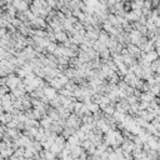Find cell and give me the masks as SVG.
Listing matches in <instances>:
<instances>
[{
  "label": "cell",
  "instance_id": "cell-1",
  "mask_svg": "<svg viewBox=\"0 0 160 160\" xmlns=\"http://www.w3.org/2000/svg\"><path fill=\"white\" fill-rule=\"evenodd\" d=\"M13 6L18 10V13H26L28 10H30V4L24 0H14Z\"/></svg>",
  "mask_w": 160,
  "mask_h": 160
},
{
  "label": "cell",
  "instance_id": "cell-2",
  "mask_svg": "<svg viewBox=\"0 0 160 160\" xmlns=\"http://www.w3.org/2000/svg\"><path fill=\"white\" fill-rule=\"evenodd\" d=\"M135 143L133 142V140H129V139H125L124 140V143L121 144V148H123V150L124 152H126V153H133L134 150H135Z\"/></svg>",
  "mask_w": 160,
  "mask_h": 160
},
{
  "label": "cell",
  "instance_id": "cell-3",
  "mask_svg": "<svg viewBox=\"0 0 160 160\" xmlns=\"http://www.w3.org/2000/svg\"><path fill=\"white\" fill-rule=\"evenodd\" d=\"M44 94H45V96L48 98L50 101H51V100H54L56 96L59 95L58 90H55V89H54V88H51L50 85H49V87H46V88H44Z\"/></svg>",
  "mask_w": 160,
  "mask_h": 160
},
{
  "label": "cell",
  "instance_id": "cell-4",
  "mask_svg": "<svg viewBox=\"0 0 160 160\" xmlns=\"http://www.w3.org/2000/svg\"><path fill=\"white\" fill-rule=\"evenodd\" d=\"M55 39L58 44H65L67 41H69V34L67 31L58 33V34H55Z\"/></svg>",
  "mask_w": 160,
  "mask_h": 160
},
{
  "label": "cell",
  "instance_id": "cell-5",
  "mask_svg": "<svg viewBox=\"0 0 160 160\" xmlns=\"http://www.w3.org/2000/svg\"><path fill=\"white\" fill-rule=\"evenodd\" d=\"M53 119L49 116V115H45L41 120H40V126L44 128V129H50V126L53 125Z\"/></svg>",
  "mask_w": 160,
  "mask_h": 160
},
{
  "label": "cell",
  "instance_id": "cell-6",
  "mask_svg": "<svg viewBox=\"0 0 160 160\" xmlns=\"http://www.w3.org/2000/svg\"><path fill=\"white\" fill-rule=\"evenodd\" d=\"M0 120H2V124L8 125L9 123H11L14 120V115L10 114V113H4V114L0 115Z\"/></svg>",
  "mask_w": 160,
  "mask_h": 160
},
{
  "label": "cell",
  "instance_id": "cell-7",
  "mask_svg": "<svg viewBox=\"0 0 160 160\" xmlns=\"http://www.w3.org/2000/svg\"><path fill=\"white\" fill-rule=\"evenodd\" d=\"M156 99V96L154 95V94L152 91H149V93H143L142 94V96H140V101H146V103H152Z\"/></svg>",
  "mask_w": 160,
  "mask_h": 160
},
{
  "label": "cell",
  "instance_id": "cell-8",
  "mask_svg": "<svg viewBox=\"0 0 160 160\" xmlns=\"http://www.w3.org/2000/svg\"><path fill=\"white\" fill-rule=\"evenodd\" d=\"M48 115L53 119V121H59V120H61V118H60V115H59L58 110L54 109V108H51V106L48 109Z\"/></svg>",
  "mask_w": 160,
  "mask_h": 160
},
{
  "label": "cell",
  "instance_id": "cell-9",
  "mask_svg": "<svg viewBox=\"0 0 160 160\" xmlns=\"http://www.w3.org/2000/svg\"><path fill=\"white\" fill-rule=\"evenodd\" d=\"M83 152H84V149H83L80 145H78V146H73V150H71V156L74 158V160H75V159H79Z\"/></svg>",
  "mask_w": 160,
  "mask_h": 160
},
{
  "label": "cell",
  "instance_id": "cell-10",
  "mask_svg": "<svg viewBox=\"0 0 160 160\" xmlns=\"http://www.w3.org/2000/svg\"><path fill=\"white\" fill-rule=\"evenodd\" d=\"M40 154H41V158L46 159V160H55L56 158H58L53 152H50V150H43Z\"/></svg>",
  "mask_w": 160,
  "mask_h": 160
},
{
  "label": "cell",
  "instance_id": "cell-11",
  "mask_svg": "<svg viewBox=\"0 0 160 160\" xmlns=\"http://www.w3.org/2000/svg\"><path fill=\"white\" fill-rule=\"evenodd\" d=\"M68 143L71 145V146H78V145H80L81 146V140L77 136V134H74V135H71L69 139H68Z\"/></svg>",
  "mask_w": 160,
  "mask_h": 160
},
{
  "label": "cell",
  "instance_id": "cell-12",
  "mask_svg": "<svg viewBox=\"0 0 160 160\" xmlns=\"http://www.w3.org/2000/svg\"><path fill=\"white\" fill-rule=\"evenodd\" d=\"M130 6H131V10H142L144 8V2L143 0H136V2H131L130 3Z\"/></svg>",
  "mask_w": 160,
  "mask_h": 160
},
{
  "label": "cell",
  "instance_id": "cell-13",
  "mask_svg": "<svg viewBox=\"0 0 160 160\" xmlns=\"http://www.w3.org/2000/svg\"><path fill=\"white\" fill-rule=\"evenodd\" d=\"M99 41H101L103 44L108 45V43L110 41V34H108V33L104 31V30H101V31H100V35H99Z\"/></svg>",
  "mask_w": 160,
  "mask_h": 160
},
{
  "label": "cell",
  "instance_id": "cell-14",
  "mask_svg": "<svg viewBox=\"0 0 160 160\" xmlns=\"http://www.w3.org/2000/svg\"><path fill=\"white\" fill-rule=\"evenodd\" d=\"M93 49L95 50V51H98L99 54L101 53V51H104V50H106L108 49V46L105 45V44H103L101 41H99V40H96L95 41V44H94V46H93Z\"/></svg>",
  "mask_w": 160,
  "mask_h": 160
},
{
  "label": "cell",
  "instance_id": "cell-15",
  "mask_svg": "<svg viewBox=\"0 0 160 160\" xmlns=\"http://www.w3.org/2000/svg\"><path fill=\"white\" fill-rule=\"evenodd\" d=\"M49 85L51 87V88H54L55 90H58V93L64 88L63 85H61V84H60V81L58 80V78H55V79H51L50 81H49Z\"/></svg>",
  "mask_w": 160,
  "mask_h": 160
},
{
  "label": "cell",
  "instance_id": "cell-16",
  "mask_svg": "<svg viewBox=\"0 0 160 160\" xmlns=\"http://www.w3.org/2000/svg\"><path fill=\"white\" fill-rule=\"evenodd\" d=\"M67 142H68V140L65 139L61 134L58 135V136H56V139H55V144H56V145H59L63 150H64V148H65V144H67Z\"/></svg>",
  "mask_w": 160,
  "mask_h": 160
},
{
  "label": "cell",
  "instance_id": "cell-17",
  "mask_svg": "<svg viewBox=\"0 0 160 160\" xmlns=\"http://www.w3.org/2000/svg\"><path fill=\"white\" fill-rule=\"evenodd\" d=\"M88 108H89V110H90V113L94 115V114H98V113H100L101 111V109H100V105L99 104H96V103H91L90 105H88Z\"/></svg>",
  "mask_w": 160,
  "mask_h": 160
},
{
  "label": "cell",
  "instance_id": "cell-18",
  "mask_svg": "<svg viewBox=\"0 0 160 160\" xmlns=\"http://www.w3.org/2000/svg\"><path fill=\"white\" fill-rule=\"evenodd\" d=\"M36 153H41L43 152V144L40 143V142H38V140H33V143H31V145H30Z\"/></svg>",
  "mask_w": 160,
  "mask_h": 160
},
{
  "label": "cell",
  "instance_id": "cell-19",
  "mask_svg": "<svg viewBox=\"0 0 160 160\" xmlns=\"http://www.w3.org/2000/svg\"><path fill=\"white\" fill-rule=\"evenodd\" d=\"M152 71L154 74H160V59L152 63Z\"/></svg>",
  "mask_w": 160,
  "mask_h": 160
},
{
  "label": "cell",
  "instance_id": "cell-20",
  "mask_svg": "<svg viewBox=\"0 0 160 160\" xmlns=\"http://www.w3.org/2000/svg\"><path fill=\"white\" fill-rule=\"evenodd\" d=\"M58 80L60 81V84H61L63 87H65V85H67V84H69V83H70V79L67 77V75H64L63 73H61V74H59Z\"/></svg>",
  "mask_w": 160,
  "mask_h": 160
},
{
  "label": "cell",
  "instance_id": "cell-21",
  "mask_svg": "<svg viewBox=\"0 0 160 160\" xmlns=\"http://www.w3.org/2000/svg\"><path fill=\"white\" fill-rule=\"evenodd\" d=\"M59 95H61V96H64V98H73V96H74V93L70 91V90H68V89H65V88H63V89L59 91Z\"/></svg>",
  "mask_w": 160,
  "mask_h": 160
},
{
  "label": "cell",
  "instance_id": "cell-22",
  "mask_svg": "<svg viewBox=\"0 0 160 160\" xmlns=\"http://www.w3.org/2000/svg\"><path fill=\"white\" fill-rule=\"evenodd\" d=\"M58 46H59L58 43H50V45L46 48V51H48V54H54L56 49H58Z\"/></svg>",
  "mask_w": 160,
  "mask_h": 160
},
{
  "label": "cell",
  "instance_id": "cell-23",
  "mask_svg": "<svg viewBox=\"0 0 160 160\" xmlns=\"http://www.w3.org/2000/svg\"><path fill=\"white\" fill-rule=\"evenodd\" d=\"M83 44H84V45H87V46H89V48H91V49H93V46H94V44H95V41L91 40L89 36H87V35H85V36H84Z\"/></svg>",
  "mask_w": 160,
  "mask_h": 160
},
{
  "label": "cell",
  "instance_id": "cell-24",
  "mask_svg": "<svg viewBox=\"0 0 160 160\" xmlns=\"http://www.w3.org/2000/svg\"><path fill=\"white\" fill-rule=\"evenodd\" d=\"M50 152H53V153H54V154L56 155V156H58V155H59V154H60V153L63 152V149H61V148H60L59 145H56V144H53V145H51V148H50Z\"/></svg>",
  "mask_w": 160,
  "mask_h": 160
},
{
  "label": "cell",
  "instance_id": "cell-25",
  "mask_svg": "<svg viewBox=\"0 0 160 160\" xmlns=\"http://www.w3.org/2000/svg\"><path fill=\"white\" fill-rule=\"evenodd\" d=\"M83 106H84V103L83 101H77V103H75V105H74V113H75V114L80 113L81 109H83Z\"/></svg>",
  "mask_w": 160,
  "mask_h": 160
},
{
  "label": "cell",
  "instance_id": "cell-26",
  "mask_svg": "<svg viewBox=\"0 0 160 160\" xmlns=\"http://www.w3.org/2000/svg\"><path fill=\"white\" fill-rule=\"evenodd\" d=\"M15 75H18V77L20 78V79H23V80H24V79L28 77V75H26V73L23 70V68H18V69H16V71H15Z\"/></svg>",
  "mask_w": 160,
  "mask_h": 160
},
{
  "label": "cell",
  "instance_id": "cell-27",
  "mask_svg": "<svg viewBox=\"0 0 160 160\" xmlns=\"http://www.w3.org/2000/svg\"><path fill=\"white\" fill-rule=\"evenodd\" d=\"M24 154H25V148H19L18 150H15V153H14V155L19 159L24 158Z\"/></svg>",
  "mask_w": 160,
  "mask_h": 160
},
{
  "label": "cell",
  "instance_id": "cell-28",
  "mask_svg": "<svg viewBox=\"0 0 160 160\" xmlns=\"http://www.w3.org/2000/svg\"><path fill=\"white\" fill-rule=\"evenodd\" d=\"M93 145V143H91V140H84V142L81 143V148L84 149V150H85V152H87V150H89V148Z\"/></svg>",
  "mask_w": 160,
  "mask_h": 160
},
{
  "label": "cell",
  "instance_id": "cell-29",
  "mask_svg": "<svg viewBox=\"0 0 160 160\" xmlns=\"http://www.w3.org/2000/svg\"><path fill=\"white\" fill-rule=\"evenodd\" d=\"M146 10H153V3L152 2H144V8Z\"/></svg>",
  "mask_w": 160,
  "mask_h": 160
},
{
  "label": "cell",
  "instance_id": "cell-30",
  "mask_svg": "<svg viewBox=\"0 0 160 160\" xmlns=\"http://www.w3.org/2000/svg\"><path fill=\"white\" fill-rule=\"evenodd\" d=\"M152 124H153V126H154L158 131H160V123H159L158 120H153V121H152Z\"/></svg>",
  "mask_w": 160,
  "mask_h": 160
},
{
  "label": "cell",
  "instance_id": "cell-31",
  "mask_svg": "<svg viewBox=\"0 0 160 160\" xmlns=\"http://www.w3.org/2000/svg\"><path fill=\"white\" fill-rule=\"evenodd\" d=\"M155 81L158 85H160V74H155Z\"/></svg>",
  "mask_w": 160,
  "mask_h": 160
},
{
  "label": "cell",
  "instance_id": "cell-32",
  "mask_svg": "<svg viewBox=\"0 0 160 160\" xmlns=\"http://www.w3.org/2000/svg\"><path fill=\"white\" fill-rule=\"evenodd\" d=\"M155 25H156V28H160V16L155 20Z\"/></svg>",
  "mask_w": 160,
  "mask_h": 160
},
{
  "label": "cell",
  "instance_id": "cell-33",
  "mask_svg": "<svg viewBox=\"0 0 160 160\" xmlns=\"http://www.w3.org/2000/svg\"><path fill=\"white\" fill-rule=\"evenodd\" d=\"M156 34L160 36V28H158V30H156Z\"/></svg>",
  "mask_w": 160,
  "mask_h": 160
},
{
  "label": "cell",
  "instance_id": "cell-34",
  "mask_svg": "<svg viewBox=\"0 0 160 160\" xmlns=\"http://www.w3.org/2000/svg\"><path fill=\"white\" fill-rule=\"evenodd\" d=\"M155 120H158V121H159V123H160V115H158V116L155 118Z\"/></svg>",
  "mask_w": 160,
  "mask_h": 160
},
{
  "label": "cell",
  "instance_id": "cell-35",
  "mask_svg": "<svg viewBox=\"0 0 160 160\" xmlns=\"http://www.w3.org/2000/svg\"><path fill=\"white\" fill-rule=\"evenodd\" d=\"M35 160H44V159H43V158H40V159H35Z\"/></svg>",
  "mask_w": 160,
  "mask_h": 160
},
{
  "label": "cell",
  "instance_id": "cell-36",
  "mask_svg": "<svg viewBox=\"0 0 160 160\" xmlns=\"http://www.w3.org/2000/svg\"><path fill=\"white\" fill-rule=\"evenodd\" d=\"M75 160H83V159H80V158H79V159H75Z\"/></svg>",
  "mask_w": 160,
  "mask_h": 160
},
{
  "label": "cell",
  "instance_id": "cell-37",
  "mask_svg": "<svg viewBox=\"0 0 160 160\" xmlns=\"http://www.w3.org/2000/svg\"><path fill=\"white\" fill-rule=\"evenodd\" d=\"M159 111H160V108H159Z\"/></svg>",
  "mask_w": 160,
  "mask_h": 160
}]
</instances>
